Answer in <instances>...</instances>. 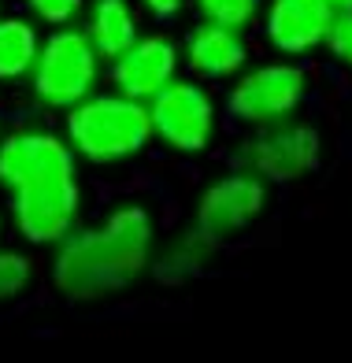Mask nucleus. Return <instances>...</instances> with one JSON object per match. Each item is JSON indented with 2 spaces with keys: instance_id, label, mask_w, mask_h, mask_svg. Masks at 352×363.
Segmentation results:
<instances>
[{
  "instance_id": "f257e3e1",
  "label": "nucleus",
  "mask_w": 352,
  "mask_h": 363,
  "mask_svg": "<svg viewBox=\"0 0 352 363\" xmlns=\"http://www.w3.org/2000/svg\"><path fill=\"white\" fill-rule=\"evenodd\" d=\"M156 245V211L141 201H115L97 223H78L48 252V282L71 304L115 301L148 274Z\"/></svg>"
},
{
  "instance_id": "f03ea898",
  "label": "nucleus",
  "mask_w": 352,
  "mask_h": 363,
  "mask_svg": "<svg viewBox=\"0 0 352 363\" xmlns=\"http://www.w3.org/2000/svg\"><path fill=\"white\" fill-rule=\"evenodd\" d=\"M63 138L75 148L78 163L115 171L153 148V123L145 101L115 89H97L71 111H63Z\"/></svg>"
},
{
  "instance_id": "7ed1b4c3",
  "label": "nucleus",
  "mask_w": 352,
  "mask_h": 363,
  "mask_svg": "<svg viewBox=\"0 0 352 363\" xmlns=\"http://www.w3.org/2000/svg\"><path fill=\"white\" fill-rule=\"evenodd\" d=\"M315 89V74L304 67V60L271 56L226 82L223 96V119L241 130H263L275 123L297 119L308 108V96Z\"/></svg>"
},
{
  "instance_id": "20e7f679",
  "label": "nucleus",
  "mask_w": 352,
  "mask_h": 363,
  "mask_svg": "<svg viewBox=\"0 0 352 363\" xmlns=\"http://www.w3.org/2000/svg\"><path fill=\"white\" fill-rule=\"evenodd\" d=\"M145 108H148V123H153V145H160L163 152L193 160L219 145L223 101L204 82L178 74L156 96H148Z\"/></svg>"
},
{
  "instance_id": "39448f33",
  "label": "nucleus",
  "mask_w": 352,
  "mask_h": 363,
  "mask_svg": "<svg viewBox=\"0 0 352 363\" xmlns=\"http://www.w3.org/2000/svg\"><path fill=\"white\" fill-rule=\"evenodd\" d=\"M104 82V60L82 26H56L41 38V52L26 78L33 104L45 111H71L86 96H93Z\"/></svg>"
},
{
  "instance_id": "423d86ee",
  "label": "nucleus",
  "mask_w": 352,
  "mask_h": 363,
  "mask_svg": "<svg viewBox=\"0 0 352 363\" xmlns=\"http://www.w3.org/2000/svg\"><path fill=\"white\" fill-rule=\"evenodd\" d=\"M326 138L308 119H286L263 130H248L233 148V167L256 174L267 186H293L323 167Z\"/></svg>"
},
{
  "instance_id": "0eeeda50",
  "label": "nucleus",
  "mask_w": 352,
  "mask_h": 363,
  "mask_svg": "<svg viewBox=\"0 0 352 363\" xmlns=\"http://www.w3.org/2000/svg\"><path fill=\"white\" fill-rule=\"evenodd\" d=\"M4 216L19 245L53 252L86 216L82 174H53V178H38L30 186L11 189Z\"/></svg>"
},
{
  "instance_id": "6e6552de",
  "label": "nucleus",
  "mask_w": 352,
  "mask_h": 363,
  "mask_svg": "<svg viewBox=\"0 0 352 363\" xmlns=\"http://www.w3.org/2000/svg\"><path fill=\"white\" fill-rule=\"evenodd\" d=\"M267 204H271V186L230 163L197 193L189 226L219 249V245L248 234L263 219Z\"/></svg>"
},
{
  "instance_id": "1a4fd4ad",
  "label": "nucleus",
  "mask_w": 352,
  "mask_h": 363,
  "mask_svg": "<svg viewBox=\"0 0 352 363\" xmlns=\"http://www.w3.org/2000/svg\"><path fill=\"white\" fill-rule=\"evenodd\" d=\"M78 171L82 163L75 156V148L67 145L63 130L26 123L0 134V193L4 196L38 178L78 174Z\"/></svg>"
},
{
  "instance_id": "9d476101",
  "label": "nucleus",
  "mask_w": 352,
  "mask_h": 363,
  "mask_svg": "<svg viewBox=\"0 0 352 363\" xmlns=\"http://www.w3.org/2000/svg\"><path fill=\"white\" fill-rule=\"evenodd\" d=\"M182 74V45L171 34H141L123 56L104 63V78L115 93L148 101Z\"/></svg>"
},
{
  "instance_id": "9b49d317",
  "label": "nucleus",
  "mask_w": 352,
  "mask_h": 363,
  "mask_svg": "<svg viewBox=\"0 0 352 363\" xmlns=\"http://www.w3.org/2000/svg\"><path fill=\"white\" fill-rule=\"evenodd\" d=\"M334 8L326 0H267L260 8V34L275 56L308 60L323 48Z\"/></svg>"
},
{
  "instance_id": "f8f14e48",
  "label": "nucleus",
  "mask_w": 352,
  "mask_h": 363,
  "mask_svg": "<svg viewBox=\"0 0 352 363\" xmlns=\"http://www.w3.org/2000/svg\"><path fill=\"white\" fill-rule=\"evenodd\" d=\"M253 63V41L245 30L197 23L182 41V71L204 86H226Z\"/></svg>"
},
{
  "instance_id": "ddd939ff",
  "label": "nucleus",
  "mask_w": 352,
  "mask_h": 363,
  "mask_svg": "<svg viewBox=\"0 0 352 363\" xmlns=\"http://www.w3.org/2000/svg\"><path fill=\"white\" fill-rule=\"evenodd\" d=\"M211 256H215V245L208 238H200L189 226V230H182V234H175L167 245H156L148 274H153V282L163 286V289H182L208 271Z\"/></svg>"
},
{
  "instance_id": "4468645a",
  "label": "nucleus",
  "mask_w": 352,
  "mask_h": 363,
  "mask_svg": "<svg viewBox=\"0 0 352 363\" xmlns=\"http://www.w3.org/2000/svg\"><path fill=\"white\" fill-rule=\"evenodd\" d=\"M86 38L100 60H115L141 38V8L133 0H93L86 4Z\"/></svg>"
},
{
  "instance_id": "2eb2a0df",
  "label": "nucleus",
  "mask_w": 352,
  "mask_h": 363,
  "mask_svg": "<svg viewBox=\"0 0 352 363\" xmlns=\"http://www.w3.org/2000/svg\"><path fill=\"white\" fill-rule=\"evenodd\" d=\"M38 52H41L38 26L23 15H0V86L26 82Z\"/></svg>"
},
{
  "instance_id": "dca6fc26",
  "label": "nucleus",
  "mask_w": 352,
  "mask_h": 363,
  "mask_svg": "<svg viewBox=\"0 0 352 363\" xmlns=\"http://www.w3.org/2000/svg\"><path fill=\"white\" fill-rule=\"evenodd\" d=\"M38 282V263H33L26 245H4L0 241V308L15 304Z\"/></svg>"
},
{
  "instance_id": "f3484780",
  "label": "nucleus",
  "mask_w": 352,
  "mask_h": 363,
  "mask_svg": "<svg viewBox=\"0 0 352 363\" xmlns=\"http://www.w3.org/2000/svg\"><path fill=\"white\" fill-rule=\"evenodd\" d=\"M189 4H193V11L200 15V23L248 30V26L260 23L263 0H189Z\"/></svg>"
},
{
  "instance_id": "a211bd4d",
  "label": "nucleus",
  "mask_w": 352,
  "mask_h": 363,
  "mask_svg": "<svg viewBox=\"0 0 352 363\" xmlns=\"http://www.w3.org/2000/svg\"><path fill=\"white\" fill-rule=\"evenodd\" d=\"M323 48L338 67L352 71V11H334V19L326 26V38H323Z\"/></svg>"
},
{
  "instance_id": "6ab92c4d",
  "label": "nucleus",
  "mask_w": 352,
  "mask_h": 363,
  "mask_svg": "<svg viewBox=\"0 0 352 363\" xmlns=\"http://www.w3.org/2000/svg\"><path fill=\"white\" fill-rule=\"evenodd\" d=\"M30 15L45 26H71L82 11H86V0H26Z\"/></svg>"
},
{
  "instance_id": "aec40b11",
  "label": "nucleus",
  "mask_w": 352,
  "mask_h": 363,
  "mask_svg": "<svg viewBox=\"0 0 352 363\" xmlns=\"http://www.w3.org/2000/svg\"><path fill=\"white\" fill-rule=\"evenodd\" d=\"M189 0H138V8L145 11V15H153L156 23H167V19H175V15L186 8Z\"/></svg>"
},
{
  "instance_id": "412c9836",
  "label": "nucleus",
  "mask_w": 352,
  "mask_h": 363,
  "mask_svg": "<svg viewBox=\"0 0 352 363\" xmlns=\"http://www.w3.org/2000/svg\"><path fill=\"white\" fill-rule=\"evenodd\" d=\"M334 11H352V0H326Z\"/></svg>"
},
{
  "instance_id": "4be33fe9",
  "label": "nucleus",
  "mask_w": 352,
  "mask_h": 363,
  "mask_svg": "<svg viewBox=\"0 0 352 363\" xmlns=\"http://www.w3.org/2000/svg\"><path fill=\"white\" fill-rule=\"evenodd\" d=\"M4 223H8V216H4V208H0V238H4Z\"/></svg>"
},
{
  "instance_id": "5701e85b",
  "label": "nucleus",
  "mask_w": 352,
  "mask_h": 363,
  "mask_svg": "<svg viewBox=\"0 0 352 363\" xmlns=\"http://www.w3.org/2000/svg\"><path fill=\"white\" fill-rule=\"evenodd\" d=\"M0 134H4V130H0Z\"/></svg>"
}]
</instances>
